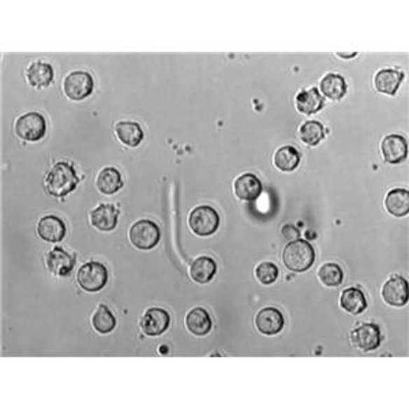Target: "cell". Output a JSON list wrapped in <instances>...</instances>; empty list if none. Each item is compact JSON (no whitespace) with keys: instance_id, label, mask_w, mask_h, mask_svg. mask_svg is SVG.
Returning <instances> with one entry per match:
<instances>
[{"instance_id":"obj_11","label":"cell","mask_w":409,"mask_h":409,"mask_svg":"<svg viewBox=\"0 0 409 409\" xmlns=\"http://www.w3.org/2000/svg\"><path fill=\"white\" fill-rule=\"evenodd\" d=\"M381 152L387 164H400L408 157L407 139L398 134H389L381 142Z\"/></svg>"},{"instance_id":"obj_30","label":"cell","mask_w":409,"mask_h":409,"mask_svg":"<svg viewBox=\"0 0 409 409\" xmlns=\"http://www.w3.org/2000/svg\"><path fill=\"white\" fill-rule=\"evenodd\" d=\"M318 279L326 286H338L344 280V272L337 263H324L318 269Z\"/></svg>"},{"instance_id":"obj_19","label":"cell","mask_w":409,"mask_h":409,"mask_svg":"<svg viewBox=\"0 0 409 409\" xmlns=\"http://www.w3.org/2000/svg\"><path fill=\"white\" fill-rule=\"evenodd\" d=\"M404 79V74L397 70L384 69L380 70L374 77V86L380 93L394 96Z\"/></svg>"},{"instance_id":"obj_1","label":"cell","mask_w":409,"mask_h":409,"mask_svg":"<svg viewBox=\"0 0 409 409\" xmlns=\"http://www.w3.org/2000/svg\"><path fill=\"white\" fill-rule=\"evenodd\" d=\"M78 183L79 179L73 165L59 161L46 176V190L52 197L63 198L77 188Z\"/></svg>"},{"instance_id":"obj_31","label":"cell","mask_w":409,"mask_h":409,"mask_svg":"<svg viewBox=\"0 0 409 409\" xmlns=\"http://www.w3.org/2000/svg\"><path fill=\"white\" fill-rule=\"evenodd\" d=\"M279 268L273 262H262L256 268V277L263 285H272L279 277Z\"/></svg>"},{"instance_id":"obj_32","label":"cell","mask_w":409,"mask_h":409,"mask_svg":"<svg viewBox=\"0 0 409 409\" xmlns=\"http://www.w3.org/2000/svg\"><path fill=\"white\" fill-rule=\"evenodd\" d=\"M282 236L285 237V239H288V240H295L296 237H299V235H300V232L299 230L296 228V227H293V226H284L282 230Z\"/></svg>"},{"instance_id":"obj_5","label":"cell","mask_w":409,"mask_h":409,"mask_svg":"<svg viewBox=\"0 0 409 409\" xmlns=\"http://www.w3.org/2000/svg\"><path fill=\"white\" fill-rule=\"evenodd\" d=\"M77 282L86 292H99L108 282V270L100 262L90 261L79 268Z\"/></svg>"},{"instance_id":"obj_25","label":"cell","mask_w":409,"mask_h":409,"mask_svg":"<svg viewBox=\"0 0 409 409\" xmlns=\"http://www.w3.org/2000/svg\"><path fill=\"white\" fill-rule=\"evenodd\" d=\"M319 89L325 97L331 99L333 102H338L347 95L348 86L344 77L334 73H329L328 76L321 79Z\"/></svg>"},{"instance_id":"obj_18","label":"cell","mask_w":409,"mask_h":409,"mask_svg":"<svg viewBox=\"0 0 409 409\" xmlns=\"http://www.w3.org/2000/svg\"><path fill=\"white\" fill-rule=\"evenodd\" d=\"M217 273V263L210 256H198L190 266V277L198 284L212 282Z\"/></svg>"},{"instance_id":"obj_24","label":"cell","mask_w":409,"mask_h":409,"mask_svg":"<svg viewBox=\"0 0 409 409\" xmlns=\"http://www.w3.org/2000/svg\"><path fill=\"white\" fill-rule=\"evenodd\" d=\"M295 104L299 112L305 115H314L324 108L325 99L324 96L319 95V92L315 88H312L308 90L299 92L295 99Z\"/></svg>"},{"instance_id":"obj_4","label":"cell","mask_w":409,"mask_h":409,"mask_svg":"<svg viewBox=\"0 0 409 409\" xmlns=\"http://www.w3.org/2000/svg\"><path fill=\"white\" fill-rule=\"evenodd\" d=\"M128 239L138 250H152L161 239V230L151 220H139L131 226L128 230Z\"/></svg>"},{"instance_id":"obj_8","label":"cell","mask_w":409,"mask_h":409,"mask_svg":"<svg viewBox=\"0 0 409 409\" xmlns=\"http://www.w3.org/2000/svg\"><path fill=\"white\" fill-rule=\"evenodd\" d=\"M352 347L363 352L375 351L382 342V333L375 324H361L349 335Z\"/></svg>"},{"instance_id":"obj_15","label":"cell","mask_w":409,"mask_h":409,"mask_svg":"<svg viewBox=\"0 0 409 409\" xmlns=\"http://www.w3.org/2000/svg\"><path fill=\"white\" fill-rule=\"evenodd\" d=\"M233 191L242 201H256L262 193V183L254 174H243L235 180Z\"/></svg>"},{"instance_id":"obj_14","label":"cell","mask_w":409,"mask_h":409,"mask_svg":"<svg viewBox=\"0 0 409 409\" xmlns=\"http://www.w3.org/2000/svg\"><path fill=\"white\" fill-rule=\"evenodd\" d=\"M46 265L48 270L60 277L69 276L76 265V258L64 251L62 247H55L46 256Z\"/></svg>"},{"instance_id":"obj_33","label":"cell","mask_w":409,"mask_h":409,"mask_svg":"<svg viewBox=\"0 0 409 409\" xmlns=\"http://www.w3.org/2000/svg\"><path fill=\"white\" fill-rule=\"evenodd\" d=\"M338 56H341V57H354V56H356V53H352V55H342V53H338Z\"/></svg>"},{"instance_id":"obj_23","label":"cell","mask_w":409,"mask_h":409,"mask_svg":"<svg viewBox=\"0 0 409 409\" xmlns=\"http://www.w3.org/2000/svg\"><path fill=\"white\" fill-rule=\"evenodd\" d=\"M340 306L352 315H359L367 308V299L361 289L351 286L341 292Z\"/></svg>"},{"instance_id":"obj_7","label":"cell","mask_w":409,"mask_h":409,"mask_svg":"<svg viewBox=\"0 0 409 409\" xmlns=\"http://www.w3.org/2000/svg\"><path fill=\"white\" fill-rule=\"evenodd\" d=\"M93 78L86 71H73L67 74L63 81L64 95L73 102H81L89 97L93 92Z\"/></svg>"},{"instance_id":"obj_17","label":"cell","mask_w":409,"mask_h":409,"mask_svg":"<svg viewBox=\"0 0 409 409\" xmlns=\"http://www.w3.org/2000/svg\"><path fill=\"white\" fill-rule=\"evenodd\" d=\"M212 318L202 307H195L190 310L186 315V328L194 335H206L212 331Z\"/></svg>"},{"instance_id":"obj_3","label":"cell","mask_w":409,"mask_h":409,"mask_svg":"<svg viewBox=\"0 0 409 409\" xmlns=\"http://www.w3.org/2000/svg\"><path fill=\"white\" fill-rule=\"evenodd\" d=\"M188 227L198 236H210L220 227V216L209 204H201L191 210L188 216Z\"/></svg>"},{"instance_id":"obj_22","label":"cell","mask_w":409,"mask_h":409,"mask_svg":"<svg viewBox=\"0 0 409 409\" xmlns=\"http://www.w3.org/2000/svg\"><path fill=\"white\" fill-rule=\"evenodd\" d=\"M26 79L33 88H46L53 81V69L50 63L34 62L26 69Z\"/></svg>"},{"instance_id":"obj_28","label":"cell","mask_w":409,"mask_h":409,"mask_svg":"<svg viewBox=\"0 0 409 409\" xmlns=\"http://www.w3.org/2000/svg\"><path fill=\"white\" fill-rule=\"evenodd\" d=\"M92 325L96 332L108 334L116 328V318L108 307L100 305L92 317Z\"/></svg>"},{"instance_id":"obj_20","label":"cell","mask_w":409,"mask_h":409,"mask_svg":"<svg viewBox=\"0 0 409 409\" xmlns=\"http://www.w3.org/2000/svg\"><path fill=\"white\" fill-rule=\"evenodd\" d=\"M387 213L394 217H405L409 213V193L405 188H393L384 198Z\"/></svg>"},{"instance_id":"obj_26","label":"cell","mask_w":409,"mask_h":409,"mask_svg":"<svg viewBox=\"0 0 409 409\" xmlns=\"http://www.w3.org/2000/svg\"><path fill=\"white\" fill-rule=\"evenodd\" d=\"M118 139L128 148H137L144 141V131L135 122H119L115 126Z\"/></svg>"},{"instance_id":"obj_29","label":"cell","mask_w":409,"mask_h":409,"mask_svg":"<svg viewBox=\"0 0 409 409\" xmlns=\"http://www.w3.org/2000/svg\"><path fill=\"white\" fill-rule=\"evenodd\" d=\"M302 141L308 146L318 145L325 138V128L317 120H308L299 130Z\"/></svg>"},{"instance_id":"obj_2","label":"cell","mask_w":409,"mask_h":409,"mask_svg":"<svg viewBox=\"0 0 409 409\" xmlns=\"http://www.w3.org/2000/svg\"><path fill=\"white\" fill-rule=\"evenodd\" d=\"M315 261L314 247L303 239L289 242L282 251L284 265L295 273H303L308 270Z\"/></svg>"},{"instance_id":"obj_10","label":"cell","mask_w":409,"mask_h":409,"mask_svg":"<svg viewBox=\"0 0 409 409\" xmlns=\"http://www.w3.org/2000/svg\"><path fill=\"white\" fill-rule=\"evenodd\" d=\"M381 295L389 306H405L408 302V282L401 276H391L382 285Z\"/></svg>"},{"instance_id":"obj_9","label":"cell","mask_w":409,"mask_h":409,"mask_svg":"<svg viewBox=\"0 0 409 409\" xmlns=\"http://www.w3.org/2000/svg\"><path fill=\"white\" fill-rule=\"evenodd\" d=\"M169 324H171V317L168 311H165L164 308L152 307L146 310L145 314L142 315L139 326L144 334L149 337H157V335H161L169 328Z\"/></svg>"},{"instance_id":"obj_27","label":"cell","mask_w":409,"mask_h":409,"mask_svg":"<svg viewBox=\"0 0 409 409\" xmlns=\"http://www.w3.org/2000/svg\"><path fill=\"white\" fill-rule=\"evenodd\" d=\"M273 162H275L276 168L282 172H292L293 169L298 168V165L300 162V153L296 148L285 145L276 151L275 157H273Z\"/></svg>"},{"instance_id":"obj_12","label":"cell","mask_w":409,"mask_h":409,"mask_svg":"<svg viewBox=\"0 0 409 409\" xmlns=\"http://www.w3.org/2000/svg\"><path fill=\"white\" fill-rule=\"evenodd\" d=\"M285 325L284 315L280 310L275 307H265L258 311L256 326L258 332L265 335H276L282 332Z\"/></svg>"},{"instance_id":"obj_16","label":"cell","mask_w":409,"mask_h":409,"mask_svg":"<svg viewBox=\"0 0 409 409\" xmlns=\"http://www.w3.org/2000/svg\"><path fill=\"white\" fill-rule=\"evenodd\" d=\"M37 235L48 243H57L66 236V224L56 216H46L37 223Z\"/></svg>"},{"instance_id":"obj_13","label":"cell","mask_w":409,"mask_h":409,"mask_svg":"<svg viewBox=\"0 0 409 409\" xmlns=\"http://www.w3.org/2000/svg\"><path fill=\"white\" fill-rule=\"evenodd\" d=\"M90 224L96 230L109 232L115 230L119 221V210L115 204H100L89 214Z\"/></svg>"},{"instance_id":"obj_21","label":"cell","mask_w":409,"mask_h":409,"mask_svg":"<svg viewBox=\"0 0 409 409\" xmlns=\"http://www.w3.org/2000/svg\"><path fill=\"white\" fill-rule=\"evenodd\" d=\"M96 187L104 195L116 194L123 187L120 172L112 167L102 168L96 179Z\"/></svg>"},{"instance_id":"obj_6","label":"cell","mask_w":409,"mask_h":409,"mask_svg":"<svg viewBox=\"0 0 409 409\" xmlns=\"http://www.w3.org/2000/svg\"><path fill=\"white\" fill-rule=\"evenodd\" d=\"M15 134L27 142L40 141L47 131V123L43 115L27 112L15 120Z\"/></svg>"}]
</instances>
